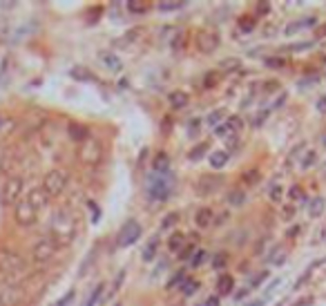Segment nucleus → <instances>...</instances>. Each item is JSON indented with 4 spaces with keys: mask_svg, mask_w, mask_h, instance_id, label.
I'll use <instances>...</instances> for the list:
<instances>
[{
    "mask_svg": "<svg viewBox=\"0 0 326 306\" xmlns=\"http://www.w3.org/2000/svg\"><path fill=\"white\" fill-rule=\"evenodd\" d=\"M76 217H74V213L69 208H60L56 210V214L52 217V239L59 246H65V244H69L74 237H76Z\"/></svg>",
    "mask_w": 326,
    "mask_h": 306,
    "instance_id": "obj_1",
    "label": "nucleus"
},
{
    "mask_svg": "<svg viewBox=\"0 0 326 306\" xmlns=\"http://www.w3.org/2000/svg\"><path fill=\"white\" fill-rule=\"evenodd\" d=\"M172 188H175V177L172 172H152L148 177V197L152 201H166L168 197L172 194Z\"/></svg>",
    "mask_w": 326,
    "mask_h": 306,
    "instance_id": "obj_2",
    "label": "nucleus"
},
{
    "mask_svg": "<svg viewBox=\"0 0 326 306\" xmlns=\"http://www.w3.org/2000/svg\"><path fill=\"white\" fill-rule=\"evenodd\" d=\"M78 159L85 165H96L103 159V143L96 136H88L85 141H81L78 146Z\"/></svg>",
    "mask_w": 326,
    "mask_h": 306,
    "instance_id": "obj_3",
    "label": "nucleus"
},
{
    "mask_svg": "<svg viewBox=\"0 0 326 306\" xmlns=\"http://www.w3.org/2000/svg\"><path fill=\"white\" fill-rule=\"evenodd\" d=\"M67 181H69L67 172L60 170V168H56V170H49L47 175H45L43 185H40V188L47 192V197H59L60 192H65V188H67Z\"/></svg>",
    "mask_w": 326,
    "mask_h": 306,
    "instance_id": "obj_4",
    "label": "nucleus"
},
{
    "mask_svg": "<svg viewBox=\"0 0 326 306\" xmlns=\"http://www.w3.org/2000/svg\"><path fill=\"white\" fill-rule=\"evenodd\" d=\"M23 177L20 175H11L7 177L5 185H2V190H0V204L2 206H16L20 199V194H23Z\"/></svg>",
    "mask_w": 326,
    "mask_h": 306,
    "instance_id": "obj_5",
    "label": "nucleus"
},
{
    "mask_svg": "<svg viewBox=\"0 0 326 306\" xmlns=\"http://www.w3.org/2000/svg\"><path fill=\"white\" fill-rule=\"evenodd\" d=\"M56 253H59V244L54 242L52 237L38 239L34 244V248H31V257H34L36 264H47Z\"/></svg>",
    "mask_w": 326,
    "mask_h": 306,
    "instance_id": "obj_6",
    "label": "nucleus"
},
{
    "mask_svg": "<svg viewBox=\"0 0 326 306\" xmlns=\"http://www.w3.org/2000/svg\"><path fill=\"white\" fill-rule=\"evenodd\" d=\"M143 228L139 221H134V219H130V221H125V224L121 226V230H119L117 235V246L119 248H127L132 246V244H137L139 237H141Z\"/></svg>",
    "mask_w": 326,
    "mask_h": 306,
    "instance_id": "obj_7",
    "label": "nucleus"
},
{
    "mask_svg": "<svg viewBox=\"0 0 326 306\" xmlns=\"http://www.w3.org/2000/svg\"><path fill=\"white\" fill-rule=\"evenodd\" d=\"M25 259L20 255L11 253V250H0V271L7 273V275L16 277V275H23L25 273Z\"/></svg>",
    "mask_w": 326,
    "mask_h": 306,
    "instance_id": "obj_8",
    "label": "nucleus"
},
{
    "mask_svg": "<svg viewBox=\"0 0 326 306\" xmlns=\"http://www.w3.org/2000/svg\"><path fill=\"white\" fill-rule=\"evenodd\" d=\"M36 217H38V210H36L27 199L16 204L14 219H16V224H18V226H25V228H27V226H31L36 221Z\"/></svg>",
    "mask_w": 326,
    "mask_h": 306,
    "instance_id": "obj_9",
    "label": "nucleus"
},
{
    "mask_svg": "<svg viewBox=\"0 0 326 306\" xmlns=\"http://www.w3.org/2000/svg\"><path fill=\"white\" fill-rule=\"evenodd\" d=\"M197 47H199V52H204V54H212L214 49L219 47V36L210 30H201L199 34H197Z\"/></svg>",
    "mask_w": 326,
    "mask_h": 306,
    "instance_id": "obj_10",
    "label": "nucleus"
},
{
    "mask_svg": "<svg viewBox=\"0 0 326 306\" xmlns=\"http://www.w3.org/2000/svg\"><path fill=\"white\" fill-rule=\"evenodd\" d=\"M20 291L11 282H0V306H18Z\"/></svg>",
    "mask_w": 326,
    "mask_h": 306,
    "instance_id": "obj_11",
    "label": "nucleus"
},
{
    "mask_svg": "<svg viewBox=\"0 0 326 306\" xmlns=\"http://www.w3.org/2000/svg\"><path fill=\"white\" fill-rule=\"evenodd\" d=\"M224 184L221 177H214V175H204L199 181H197V192L199 194H212L219 190V185Z\"/></svg>",
    "mask_w": 326,
    "mask_h": 306,
    "instance_id": "obj_12",
    "label": "nucleus"
},
{
    "mask_svg": "<svg viewBox=\"0 0 326 306\" xmlns=\"http://www.w3.org/2000/svg\"><path fill=\"white\" fill-rule=\"evenodd\" d=\"M27 201H30V204L34 206L36 210H40V208H45V206H47L49 197H47V192H45L43 188H34L30 192V197H27Z\"/></svg>",
    "mask_w": 326,
    "mask_h": 306,
    "instance_id": "obj_13",
    "label": "nucleus"
},
{
    "mask_svg": "<svg viewBox=\"0 0 326 306\" xmlns=\"http://www.w3.org/2000/svg\"><path fill=\"white\" fill-rule=\"evenodd\" d=\"M195 224H197V228H210V226L214 224L212 208H201L199 213H197V217H195Z\"/></svg>",
    "mask_w": 326,
    "mask_h": 306,
    "instance_id": "obj_14",
    "label": "nucleus"
},
{
    "mask_svg": "<svg viewBox=\"0 0 326 306\" xmlns=\"http://www.w3.org/2000/svg\"><path fill=\"white\" fill-rule=\"evenodd\" d=\"M152 170L163 175V172H170V156L166 152H159V154L152 159Z\"/></svg>",
    "mask_w": 326,
    "mask_h": 306,
    "instance_id": "obj_15",
    "label": "nucleus"
},
{
    "mask_svg": "<svg viewBox=\"0 0 326 306\" xmlns=\"http://www.w3.org/2000/svg\"><path fill=\"white\" fill-rule=\"evenodd\" d=\"M150 9H152V2H148V0H130L127 2V11L134 16H143Z\"/></svg>",
    "mask_w": 326,
    "mask_h": 306,
    "instance_id": "obj_16",
    "label": "nucleus"
},
{
    "mask_svg": "<svg viewBox=\"0 0 326 306\" xmlns=\"http://www.w3.org/2000/svg\"><path fill=\"white\" fill-rule=\"evenodd\" d=\"M101 61L105 63V67L112 69V72H121V67H123L121 59H119L117 54H112V52H101Z\"/></svg>",
    "mask_w": 326,
    "mask_h": 306,
    "instance_id": "obj_17",
    "label": "nucleus"
},
{
    "mask_svg": "<svg viewBox=\"0 0 326 306\" xmlns=\"http://www.w3.org/2000/svg\"><path fill=\"white\" fill-rule=\"evenodd\" d=\"M185 235L183 233H172L170 235V239H168V250H170V253H177L179 255L181 253V248L185 246Z\"/></svg>",
    "mask_w": 326,
    "mask_h": 306,
    "instance_id": "obj_18",
    "label": "nucleus"
},
{
    "mask_svg": "<svg viewBox=\"0 0 326 306\" xmlns=\"http://www.w3.org/2000/svg\"><path fill=\"white\" fill-rule=\"evenodd\" d=\"M16 154L14 152H7L5 156H2V163H0V175H14V165H16Z\"/></svg>",
    "mask_w": 326,
    "mask_h": 306,
    "instance_id": "obj_19",
    "label": "nucleus"
},
{
    "mask_svg": "<svg viewBox=\"0 0 326 306\" xmlns=\"http://www.w3.org/2000/svg\"><path fill=\"white\" fill-rule=\"evenodd\" d=\"M324 208H326V201L322 199V197H313V199L308 201V214H311L313 219H315V217H322Z\"/></svg>",
    "mask_w": 326,
    "mask_h": 306,
    "instance_id": "obj_20",
    "label": "nucleus"
},
{
    "mask_svg": "<svg viewBox=\"0 0 326 306\" xmlns=\"http://www.w3.org/2000/svg\"><path fill=\"white\" fill-rule=\"evenodd\" d=\"M67 132H69V136H72L74 141H85L88 139V127H83V125H76V123H69V127H67Z\"/></svg>",
    "mask_w": 326,
    "mask_h": 306,
    "instance_id": "obj_21",
    "label": "nucleus"
},
{
    "mask_svg": "<svg viewBox=\"0 0 326 306\" xmlns=\"http://www.w3.org/2000/svg\"><path fill=\"white\" fill-rule=\"evenodd\" d=\"M233 286H235V279L230 275H221L219 282H217V291H219V295H228V293H233Z\"/></svg>",
    "mask_w": 326,
    "mask_h": 306,
    "instance_id": "obj_22",
    "label": "nucleus"
},
{
    "mask_svg": "<svg viewBox=\"0 0 326 306\" xmlns=\"http://www.w3.org/2000/svg\"><path fill=\"white\" fill-rule=\"evenodd\" d=\"M228 163V152H212L210 154V165H212L214 170H219V168H224V165Z\"/></svg>",
    "mask_w": 326,
    "mask_h": 306,
    "instance_id": "obj_23",
    "label": "nucleus"
},
{
    "mask_svg": "<svg viewBox=\"0 0 326 306\" xmlns=\"http://www.w3.org/2000/svg\"><path fill=\"white\" fill-rule=\"evenodd\" d=\"M170 103H172V107H175V110H181V107L188 105V94L177 90V92L170 94Z\"/></svg>",
    "mask_w": 326,
    "mask_h": 306,
    "instance_id": "obj_24",
    "label": "nucleus"
},
{
    "mask_svg": "<svg viewBox=\"0 0 326 306\" xmlns=\"http://www.w3.org/2000/svg\"><path fill=\"white\" fill-rule=\"evenodd\" d=\"M103 291H105V284H98L96 288H94L92 293H89V297H88V302H85L83 306H96L98 302H101V295H103Z\"/></svg>",
    "mask_w": 326,
    "mask_h": 306,
    "instance_id": "obj_25",
    "label": "nucleus"
},
{
    "mask_svg": "<svg viewBox=\"0 0 326 306\" xmlns=\"http://www.w3.org/2000/svg\"><path fill=\"white\" fill-rule=\"evenodd\" d=\"M284 259H286V248H277V250H273V253H270V257H268V264L282 266Z\"/></svg>",
    "mask_w": 326,
    "mask_h": 306,
    "instance_id": "obj_26",
    "label": "nucleus"
},
{
    "mask_svg": "<svg viewBox=\"0 0 326 306\" xmlns=\"http://www.w3.org/2000/svg\"><path fill=\"white\" fill-rule=\"evenodd\" d=\"M228 201H230V204H233V206H241L243 201H246V192H243V190H239V188L230 190Z\"/></svg>",
    "mask_w": 326,
    "mask_h": 306,
    "instance_id": "obj_27",
    "label": "nucleus"
},
{
    "mask_svg": "<svg viewBox=\"0 0 326 306\" xmlns=\"http://www.w3.org/2000/svg\"><path fill=\"white\" fill-rule=\"evenodd\" d=\"M156 7H159L161 11H177L183 7V2H179V0H161Z\"/></svg>",
    "mask_w": 326,
    "mask_h": 306,
    "instance_id": "obj_28",
    "label": "nucleus"
},
{
    "mask_svg": "<svg viewBox=\"0 0 326 306\" xmlns=\"http://www.w3.org/2000/svg\"><path fill=\"white\" fill-rule=\"evenodd\" d=\"M72 76L78 78V81H94V74L89 72L88 67H76V69H72Z\"/></svg>",
    "mask_w": 326,
    "mask_h": 306,
    "instance_id": "obj_29",
    "label": "nucleus"
},
{
    "mask_svg": "<svg viewBox=\"0 0 326 306\" xmlns=\"http://www.w3.org/2000/svg\"><path fill=\"white\" fill-rule=\"evenodd\" d=\"M143 31H146V30H143V27H137V30H132L130 34H125V36H123V38L119 40V43H121V45L134 43V40H137V38H141V36H143Z\"/></svg>",
    "mask_w": 326,
    "mask_h": 306,
    "instance_id": "obj_30",
    "label": "nucleus"
},
{
    "mask_svg": "<svg viewBox=\"0 0 326 306\" xmlns=\"http://www.w3.org/2000/svg\"><path fill=\"white\" fill-rule=\"evenodd\" d=\"M311 25H315V18L297 20V23H293V25H288V27H286V34H293V31H297L299 27H311Z\"/></svg>",
    "mask_w": 326,
    "mask_h": 306,
    "instance_id": "obj_31",
    "label": "nucleus"
},
{
    "mask_svg": "<svg viewBox=\"0 0 326 306\" xmlns=\"http://www.w3.org/2000/svg\"><path fill=\"white\" fill-rule=\"evenodd\" d=\"M239 30H241L243 34H250V31L255 30V18L253 16H246V18L239 20Z\"/></svg>",
    "mask_w": 326,
    "mask_h": 306,
    "instance_id": "obj_32",
    "label": "nucleus"
},
{
    "mask_svg": "<svg viewBox=\"0 0 326 306\" xmlns=\"http://www.w3.org/2000/svg\"><path fill=\"white\" fill-rule=\"evenodd\" d=\"M224 117H226L224 110H214V112H210V114H208V121H206V123H208L210 127H217V125H219V121H221Z\"/></svg>",
    "mask_w": 326,
    "mask_h": 306,
    "instance_id": "obj_33",
    "label": "nucleus"
},
{
    "mask_svg": "<svg viewBox=\"0 0 326 306\" xmlns=\"http://www.w3.org/2000/svg\"><path fill=\"white\" fill-rule=\"evenodd\" d=\"M206 152H208V143H199V146H195L192 150H190V159L197 161V159H201Z\"/></svg>",
    "mask_w": 326,
    "mask_h": 306,
    "instance_id": "obj_34",
    "label": "nucleus"
},
{
    "mask_svg": "<svg viewBox=\"0 0 326 306\" xmlns=\"http://www.w3.org/2000/svg\"><path fill=\"white\" fill-rule=\"evenodd\" d=\"M156 246H159V242H156V239H152V242L146 246V250H143V259H146V262H150V259L156 255Z\"/></svg>",
    "mask_w": 326,
    "mask_h": 306,
    "instance_id": "obj_35",
    "label": "nucleus"
},
{
    "mask_svg": "<svg viewBox=\"0 0 326 306\" xmlns=\"http://www.w3.org/2000/svg\"><path fill=\"white\" fill-rule=\"evenodd\" d=\"M197 288H199V282H197V279H185V282L181 284V291H183L185 295H192Z\"/></svg>",
    "mask_w": 326,
    "mask_h": 306,
    "instance_id": "obj_36",
    "label": "nucleus"
},
{
    "mask_svg": "<svg viewBox=\"0 0 326 306\" xmlns=\"http://www.w3.org/2000/svg\"><path fill=\"white\" fill-rule=\"evenodd\" d=\"M195 250H197V248H195V244H185V246L181 248L179 257L183 259V262H185V259H192V255H195Z\"/></svg>",
    "mask_w": 326,
    "mask_h": 306,
    "instance_id": "obj_37",
    "label": "nucleus"
},
{
    "mask_svg": "<svg viewBox=\"0 0 326 306\" xmlns=\"http://www.w3.org/2000/svg\"><path fill=\"white\" fill-rule=\"evenodd\" d=\"M74 295H76V293H74V288H69V291H67V293H65V295H63V297H60V300H56V302H54V304H52V306H67V304H69V302H72V300H74Z\"/></svg>",
    "mask_w": 326,
    "mask_h": 306,
    "instance_id": "obj_38",
    "label": "nucleus"
},
{
    "mask_svg": "<svg viewBox=\"0 0 326 306\" xmlns=\"http://www.w3.org/2000/svg\"><path fill=\"white\" fill-rule=\"evenodd\" d=\"M204 262H206V253H204V250H197V253L192 255V259H190V266H192V268H199Z\"/></svg>",
    "mask_w": 326,
    "mask_h": 306,
    "instance_id": "obj_39",
    "label": "nucleus"
},
{
    "mask_svg": "<svg viewBox=\"0 0 326 306\" xmlns=\"http://www.w3.org/2000/svg\"><path fill=\"white\" fill-rule=\"evenodd\" d=\"M177 221H179V214H177V213H172V214H168V217L163 219V221H161V228H163V230H168V228H172V226H175Z\"/></svg>",
    "mask_w": 326,
    "mask_h": 306,
    "instance_id": "obj_40",
    "label": "nucleus"
},
{
    "mask_svg": "<svg viewBox=\"0 0 326 306\" xmlns=\"http://www.w3.org/2000/svg\"><path fill=\"white\" fill-rule=\"evenodd\" d=\"M243 181H246V184H250V185L257 184V181H259V172L257 170H248L246 175H243Z\"/></svg>",
    "mask_w": 326,
    "mask_h": 306,
    "instance_id": "obj_41",
    "label": "nucleus"
},
{
    "mask_svg": "<svg viewBox=\"0 0 326 306\" xmlns=\"http://www.w3.org/2000/svg\"><path fill=\"white\" fill-rule=\"evenodd\" d=\"M226 262H228V255L221 253V255H217V257H214V264H212V266H214V268H224Z\"/></svg>",
    "mask_w": 326,
    "mask_h": 306,
    "instance_id": "obj_42",
    "label": "nucleus"
},
{
    "mask_svg": "<svg viewBox=\"0 0 326 306\" xmlns=\"http://www.w3.org/2000/svg\"><path fill=\"white\" fill-rule=\"evenodd\" d=\"M219 67H224V69L239 67V61H237V59H226V61H221V65H219Z\"/></svg>",
    "mask_w": 326,
    "mask_h": 306,
    "instance_id": "obj_43",
    "label": "nucleus"
},
{
    "mask_svg": "<svg viewBox=\"0 0 326 306\" xmlns=\"http://www.w3.org/2000/svg\"><path fill=\"white\" fill-rule=\"evenodd\" d=\"M288 194H291V199H302V197H304V192H302L299 185H293V188L288 190Z\"/></svg>",
    "mask_w": 326,
    "mask_h": 306,
    "instance_id": "obj_44",
    "label": "nucleus"
},
{
    "mask_svg": "<svg viewBox=\"0 0 326 306\" xmlns=\"http://www.w3.org/2000/svg\"><path fill=\"white\" fill-rule=\"evenodd\" d=\"M217 78H219V76H217V74H208V76L204 78V85H206V88H214V83H217Z\"/></svg>",
    "mask_w": 326,
    "mask_h": 306,
    "instance_id": "obj_45",
    "label": "nucleus"
},
{
    "mask_svg": "<svg viewBox=\"0 0 326 306\" xmlns=\"http://www.w3.org/2000/svg\"><path fill=\"white\" fill-rule=\"evenodd\" d=\"M181 279H183V271H179V273H177V275H175V277H172V279H170V282H168V288H175L177 284L181 282Z\"/></svg>",
    "mask_w": 326,
    "mask_h": 306,
    "instance_id": "obj_46",
    "label": "nucleus"
},
{
    "mask_svg": "<svg viewBox=\"0 0 326 306\" xmlns=\"http://www.w3.org/2000/svg\"><path fill=\"white\" fill-rule=\"evenodd\" d=\"M183 43H185V34H179V36H177V40L172 43V47H175L177 52H179V49L183 47Z\"/></svg>",
    "mask_w": 326,
    "mask_h": 306,
    "instance_id": "obj_47",
    "label": "nucleus"
},
{
    "mask_svg": "<svg viewBox=\"0 0 326 306\" xmlns=\"http://www.w3.org/2000/svg\"><path fill=\"white\" fill-rule=\"evenodd\" d=\"M266 65H268V67H282V65H284V59H268Z\"/></svg>",
    "mask_w": 326,
    "mask_h": 306,
    "instance_id": "obj_48",
    "label": "nucleus"
},
{
    "mask_svg": "<svg viewBox=\"0 0 326 306\" xmlns=\"http://www.w3.org/2000/svg\"><path fill=\"white\" fill-rule=\"evenodd\" d=\"M268 9H270V5H268V2H259V5H257L259 16H266V14H268Z\"/></svg>",
    "mask_w": 326,
    "mask_h": 306,
    "instance_id": "obj_49",
    "label": "nucleus"
},
{
    "mask_svg": "<svg viewBox=\"0 0 326 306\" xmlns=\"http://www.w3.org/2000/svg\"><path fill=\"white\" fill-rule=\"evenodd\" d=\"M279 192H282V190H279V188H277V185H275V188H273V190H270V199H275V201H277V199H279V197H282V194H279Z\"/></svg>",
    "mask_w": 326,
    "mask_h": 306,
    "instance_id": "obj_50",
    "label": "nucleus"
},
{
    "mask_svg": "<svg viewBox=\"0 0 326 306\" xmlns=\"http://www.w3.org/2000/svg\"><path fill=\"white\" fill-rule=\"evenodd\" d=\"M199 306H219V300H217V297H210L208 302H204V304H199Z\"/></svg>",
    "mask_w": 326,
    "mask_h": 306,
    "instance_id": "obj_51",
    "label": "nucleus"
},
{
    "mask_svg": "<svg viewBox=\"0 0 326 306\" xmlns=\"http://www.w3.org/2000/svg\"><path fill=\"white\" fill-rule=\"evenodd\" d=\"M284 210H286V213H284V217H291V214H295V206H288V208H284Z\"/></svg>",
    "mask_w": 326,
    "mask_h": 306,
    "instance_id": "obj_52",
    "label": "nucleus"
},
{
    "mask_svg": "<svg viewBox=\"0 0 326 306\" xmlns=\"http://www.w3.org/2000/svg\"><path fill=\"white\" fill-rule=\"evenodd\" d=\"M266 304V300H255V302H250V304H243V306H264Z\"/></svg>",
    "mask_w": 326,
    "mask_h": 306,
    "instance_id": "obj_53",
    "label": "nucleus"
},
{
    "mask_svg": "<svg viewBox=\"0 0 326 306\" xmlns=\"http://www.w3.org/2000/svg\"><path fill=\"white\" fill-rule=\"evenodd\" d=\"M322 110V112H326V96L324 98H320V105H317Z\"/></svg>",
    "mask_w": 326,
    "mask_h": 306,
    "instance_id": "obj_54",
    "label": "nucleus"
},
{
    "mask_svg": "<svg viewBox=\"0 0 326 306\" xmlns=\"http://www.w3.org/2000/svg\"><path fill=\"white\" fill-rule=\"evenodd\" d=\"M322 143H324V146H326V134H324V139H322Z\"/></svg>",
    "mask_w": 326,
    "mask_h": 306,
    "instance_id": "obj_55",
    "label": "nucleus"
},
{
    "mask_svg": "<svg viewBox=\"0 0 326 306\" xmlns=\"http://www.w3.org/2000/svg\"><path fill=\"white\" fill-rule=\"evenodd\" d=\"M0 125H2V119H0Z\"/></svg>",
    "mask_w": 326,
    "mask_h": 306,
    "instance_id": "obj_56",
    "label": "nucleus"
},
{
    "mask_svg": "<svg viewBox=\"0 0 326 306\" xmlns=\"http://www.w3.org/2000/svg\"><path fill=\"white\" fill-rule=\"evenodd\" d=\"M114 306H121V304H114Z\"/></svg>",
    "mask_w": 326,
    "mask_h": 306,
    "instance_id": "obj_57",
    "label": "nucleus"
}]
</instances>
